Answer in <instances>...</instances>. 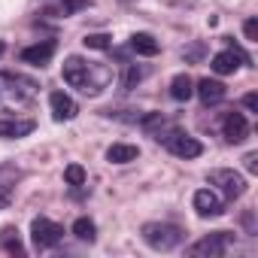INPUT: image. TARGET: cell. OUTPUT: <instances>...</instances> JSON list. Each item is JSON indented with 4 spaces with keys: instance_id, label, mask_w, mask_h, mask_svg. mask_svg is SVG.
Listing matches in <instances>:
<instances>
[{
    "instance_id": "cell-23",
    "label": "cell",
    "mask_w": 258,
    "mask_h": 258,
    "mask_svg": "<svg viewBox=\"0 0 258 258\" xmlns=\"http://www.w3.org/2000/svg\"><path fill=\"white\" fill-rule=\"evenodd\" d=\"M243 34H246L249 43H258V22H255V19H246V22H243Z\"/></svg>"
},
{
    "instance_id": "cell-6",
    "label": "cell",
    "mask_w": 258,
    "mask_h": 258,
    "mask_svg": "<svg viewBox=\"0 0 258 258\" xmlns=\"http://www.w3.org/2000/svg\"><path fill=\"white\" fill-rule=\"evenodd\" d=\"M210 185H216L228 201H237V198L246 195V179H243L237 170H228V167L210 170Z\"/></svg>"
},
{
    "instance_id": "cell-5",
    "label": "cell",
    "mask_w": 258,
    "mask_h": 258,
    "mask_svg": "<svg viewBox=\"0 0 258 258\" xmlns=\"http://www.w3.org/2000/svg\"><path fill=\"white\" fill-rule=\"evenodd\" d=\"M31 240H34L37 249H52V246H58L64 240V228L58 222L46 219V216H37L31 222Z\"/></svg>"
},
{
    "instance_id": "cell-7",
    "label": "cell",
    "mask_w": 258,
    "mask_h": 258,
    "mask_svg": "<svg viewBox=\"0 0 258 258\" xmlns=\"http://www.w3.org/2000/svg\"><path fill=\"white\" fill-rule=\"evenodd\" d=\"M249 58L237 49V46H228L225 52H219V55H213V73H219V76H231V73H237L240 70V64H246Z\"/></svg>"
},
{
    "instance_id": "cell-19",
    "label": "cell",
    "mask_w": 258,
    "mask_h": 258,
    "mask_svg": "<svg viewBox=\"0 0 258 258\" xmlns=\"http://www.w3.org/2000/svg\"><path fill=\"white\" fill-rule=\"evenodd\" d=\"M0 243H4V249L13 252V255H22V252H25V246H22L16 228H4V231H0Z\"/></svg>"
},
{
    "instance_id": "cell-24",
    "label": "cell",
    "mask_w": 258,
    "mask_h": 258,
    "mask_svg": "<svg viewBox=\"0 0 258 258\" xmlns=\"http://www.w3.org/2000/svg\"><path fill=\"white\" fill-rule=\"evenodd\" d=\"M243 106H246L249 112H258V94H255V91H249V94L243 97Z\"/></svg>"
},
{
    "instance_id": "cell-12",
    "label": "cell",
    "mask_w": 258,
    "mask_h": 258,
    "mask_svg": "<svg viewBox=\"0 0 258 258\" xmlns=\"http://www.w3.org/2000/svg\"><path fill=\"white\" fill-rule=\"evenodd\" d=\"M195 94L201 97V103L204 106H216V103H222L225 100V94H228V88H225V82H219V79H201L198 85H195Z\"/></svg>"
},
{
    "instance_id": "cell-3",
    "label": "cell",
    "mask_w": 258,
    "mask_h": 258,
    "mask_svg": "<svg viewBox=\"0 0 258 258\" xmlns=\"http://www.w3.org/2000/svg\"><path fill=\"white\" fill-rule=\"evenodd\" d=\"M140 237H143L146 246H152L158 252H170V249H176L182 243L185 231L179 225H170V222H146L140 228Z\"/></svg>"
},
{
    "instance_id": "cell-26",
    "label": "cell",
    "mask_w": 258,
    "mask_h": 258,
    "mask_svg": "<svg viewBox=\"0 0 258 258\" xmlns=\"http://www.w3.org/2000/svg\"><path fill=\"white\" fill-rule=\"evenodd\" d=\"M7 204H10V195H7V191H0V210H4Z\"/></svg>"
},
{
    "instance_id": "cell-27",
    "label": "cell",
    "mask_w": 258,
    "mask_h": 258,
    "mask_svg": "<svg viewBox=\"0 0 258 258\" xmlns=\"http://www.w3.org/2000/svg\"><path fill=\"white\" fill-rule=\"evenodd\" d=\"M4 52H7V46H4V40H0V55H4Z\"/></svg>"
},
{
    "instance_id": "cell-22",
    "label": "cell",
    "mask_w": 258,
    "mask_h": 258,
    "mask_svg": "<svg viewBox=\"0 0 258 258\" xmlns=\"http://www.w3.org/2000/svg\"><path fill=\"white\" fill-rule=\"evenodd\" d=\"M140 79H143V70H140L137 64H127V73H124V82H121V85H124V88H134Z\"/></svg>"
},
{
    "instance_id": "cell-15",
    "label": "cell",
    "mask_w": 258,
    "mask_h": 258,
    "mask_svg": "<svg viewBox=\"0 0 258 258\" xmlns=\"http://www.w3.org/2000/svg\"><path fill=\"white\" fill-rule=\"evenodd\" d=\"M137 158H140V149L134 143H112L106 149V161H112V164H131Z\"/></svg>"
},
{
    "instance_id": "cell-16",
    "label": "cell",
    "mask_w": 258,
    "mask_h": 258,
    "mask_svg": "<svg viewBox=\"0 0 258 258\" xmlns=\"http://www.w3.org/2000/svg\"><path fill=\"white\" fill-rule=\"evenodd\" d=\"M131 52H137L143 58H155L161 52V46H158V40L152 34H134L131 37Z\"/></svg>"
},
{
    "instance_id": "cell-20",
    "label": "cell",
    "mask_w": 258,
    "mask_h": 258,
    "mask_svg": "<svg viewBox=\"0 0 258 258\" xmlns=\"http://www.w3.org/2000/svg\"><path fill=\"white\" fill-rule=\"evenodd\" d=\"M82 43H85V49H97V52H103V49L112 46V37H106V34H88Z\"/></svg>"
},
{
    "instance_id": "cell-18",
    "label": "cell",
    "mask_w": 258,
    "mask_h": 258,
    "mask_svg": "<svg viewBox=\"0 0 258 258\" xmlns=\"http://www.w3.org/2000/svg\"><path fill=\"white\" fill-rule=\"evenodd\" d=\"M73 237L76 240H82V243H94V237H97V228H94V222L91 219H76L73 222Z\"/></svg>"
},
{
    "instance_id": "cell-1",
    "label": "cell",
    "mask_w": 258,
    "mask_h": 258,
    "mask_svg": "<svg viewBox=\"0 0 258 258\" xmlns=\"http://www.w3.org/2000/svg\"><path fill=\"white\" fill-rule=\"evenodd\" d=\"M112 79V70L97 64V61H85L79 55H70L64 61V82L79 88L82 94H100Z\"/></svg>"
},
{
    "instance_id": "cell-21",
    "label": "cell",
    "mask_w": 258,
    "mask_h": 258,
    "mask_svg": "<svg viewBox=\"0 0 258 258\" xmlns=\"http://www.w3.org/2000/svg\"><path fill=\"white\" fill-rule=\"evenodd\" d=\"M64 182H67V185H82V182H85V167H82V164H70V167L64 170Z\"/></svg>"
},
{
    "instance_id": "cell-13",
    "label": "cell",
    "mask_w": 258,
    "mask_h": 258,
    "mask_svg": "<svg viewBox=\"0 0 258 258\" xmlns=\"http://www.w3.org/2000/svg\"><path fill=\"white\" fill-rule=\"evenodd\" d=\"M52 55H55V43H52V40H43V43H37V46L22 49V61H25V64H34V67H46V64L52 61Z\"/></svg>"
},
{
    "instance_id": "cell-8",
    "label": "cell",
    "mask_w": 258,
    "mask_h": 258,
    "mask_svg": "<svg viewBox=\"0 0 258 258\" xmlns=\"http://www.w3.org/2000/svg\"><path fill=\"white\" fill-rule=\"evenodd\" d=\"M195 210H198V216L213 219V216H222L225 213V204H222V198L213 188H198L195 191Z\"/></svg>"
},
{
    "instance_id": "cell-2",
    "label": "cell",
    "mask_w": 258,
    "mask_h": 258,
    "mask_svg": "<svg viewBox=\"0 0 258 258\" xmlns=\"http://www.w3.org/2000/svg\"><path fill=\"white\" fill-rule=\"evenodd\" d=\"M37 97V82L22 73H0V103L7 109H22Z\"/></svg>"
},
{
    "instance_id": "cell-9",
    "label": "cell",
    "mask_w": 258,
    "mask_h": 258,
    "mask_svg": "<svg viewBox=\"0 0 258 258\" xmlns=\"http://www.w3.org/2000/svg\"><path fill=\"white\" fill-rule=\"evenodd\" d=\"M222 134H225L228 143H243L249 137V121H246V115L243 112H228L222 118Z\"/></svg>"
},
{
    "instance_id": "cell-28",
    "label": "cell",
    "mask_w": 258,
    "mask_h": 258,
    "mask_svg": "<svg viewBox=\"0 0 258 258\" xmlns=\"http://www.w3.org/2000/svg\"><path fill=\"white\" fill-rule=\"evenodd\" d=\"M124 4H131V0H124Z\"/></svg>"
},
{
    "instance_id": "cell-10",
    "label": "cell",
    "mask_w": 258,
    "mask_h": 258,
    "mask_svg": "<svg viewBox=\"0 0 258 258\" xmlns=\"http://www.w3.org/2000/svg\"><path fill=\"white\" fill-rule=\"evenodd\" d=\"M49 106H52V118H55V121H70V118H76V112H79L76 100H73L67 91H52V94H49Z\"/></svg>"
},
{
    "instance_id": "cell-11",
    "label": "cell",
    "mask_w": 258,
    "mask_h": 258,
    "mask_svg": "<svg viewBox=\"0 0 258 258\" xmlns=\"http://www.w3.org/2000/svg\"><path fill=\"white\" fill-rule=\"evenodd\" d=\"M176 158H198V155H204V146H201V140H195V137H188V134H173L167 143H164Z\"/></svg>"
},
{
    "instance_id": "cell-17",
    "label": "cell",
    "mask_w": 258,
    "mask_h": 258,
    "mask_svg": "<svg viewBox=\"0 0 258 258\" xmlns=\"http://www.w3.org/2000/svg\"><path fill=\"white\" fill-rule=\"evenodd\" d=\"M191 94H195V79H191L188 73L173 76V82H170V97H173V100H179V103H185Z\"/></svg>"
},
{
    "instance_id": "cell-14",
    "label": "cell",
    "mask_w": 258,
    "mask_h": 258,
    "mask_svg": "<svg viewBox=\"0 0 258 258\" xmlns=\"http://www.w3.org/2000/svg\"><path fill=\"white\" fill-rule=\"evenodd\" d=\"M34 118H0V137L4 140H19L34 131Z\"/></svg>"
},
{
    "instance_id": "cell-25",
    "label": "cell",
    "mask_w": 258,
    "mask_h": 258,
    "mask_svg": "<svg viewBox=\"0 0 258 258\" xmlns=\"http://www.w3.org/2000/svg\"><path fill=\"white\" fill-rule=\"evenodd\" d=\"M243 164H246L249 173H258V152H249V155L243 158Z\"/></svg>"
},
{
    "instance_id": "cell-4",
    "label": "cell",
    "mask_w": 258,
    "mask_h": 258,
    "mask_svg": "<svg viewBox=\"0 0 258 258\" xmlns=\"http://www.w3.org/2000/svg\"><path fill=\"white\" fill-rule=\"evenodd\" d=\"M231 243H234V234H231V231H216V234L201 237V240L188 249V255H195V258H222Z\"/></svg>"
}]
</instances>
